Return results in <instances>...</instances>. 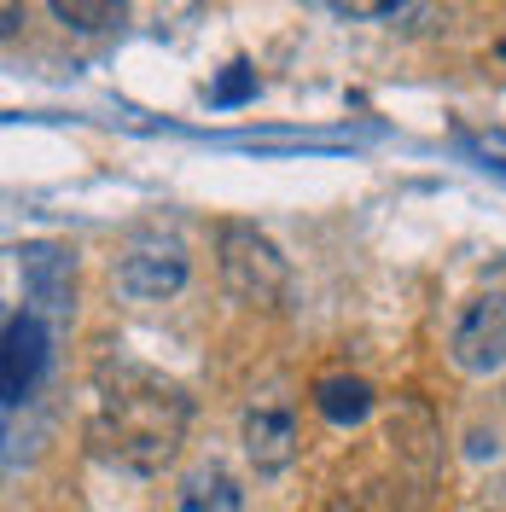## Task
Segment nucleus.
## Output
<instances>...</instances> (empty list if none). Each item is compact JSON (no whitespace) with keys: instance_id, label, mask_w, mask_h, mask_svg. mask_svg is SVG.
<instances>
[{"instance_id":"obj_1","label":"nucleus","mask_w":506,"mask_h":512,"mask_svg":"<svg viewBox=\"0 0 506 512\" xmlns=\"http://www.w3.org/2000/svg\"><path fill=\"white\" fill-rule=\"evenodd\" d=\"M187 425H192V402L175 379H163L140 361H111L99 373L94 419H88V443H94L99 460L152 478L181 454Z\"/></svg>"},{"instance_id":"obj_15","label":"nucleus","mask_w":506,"mask_h":512,"mask_svg":"<svg viewBox=\"0 0 506 512\" xmlns=\"http://www.w3.org/2000/svg\"><path fill=\"white\" fill-rule=\"evenodd\" d=\"M489 64H495V70H501V76H506V35H501V41H495V53H489Z\"/></svg>"},{"instance_id":"obj_4","label":"nucleus","mask_w":506,"mask_h":512,"mask_svg":"<svg viewBox=\"0 0 506 512\" xmlns=\"http://www.w3.org/2000/svg\"><path fill=\"white\" fill-rule=\"evenodd\" d=\"M448 361L472 379L506 367V291H489V297L466 303V315L448 332Z\"/></svg>"},{"instance_id":"obj_5","label":"nucleus","mask_w":506,"mask_h":512,"mask_svg":"<svg viewBox=\"0 0 506 512\" xmlns=\"http://www.w3.org/2000/svg\"><path fill=\"white\" fill-rule=\"evenodd\" d=\"M18 274H24V297L47 315L70 309V286H76V256L41 239V245H18Z\"/></svg>"},{"instance_id":"obj_8","label":"nucleus","mask_w":506,"mask_h":512,"mask_svg":"<svg viewBox=\"0 0 506 512\" xmlns=\"http://www.w3.org/2000/svg\"><path fill=\"white\" fill-rule=\"evenodd\" d=\"M245 507V489H239V478L227 472V466H198V472H187V483H181V495H175V512H239Z\"/></svg>"},{"instance_id":"obj_3","label":"nucleus","mask_w":506,"mask_h":512,"mask_svg":"<svg viewBox=\"0 0 506 512\" xmlns=\"http://www.w3.org/2000/svg\"><path fill=\"white\" fill-rule=\"evenodd\" d=\"M187 245L175 233H140L128 239V251L117 256V291L134 303H163L187 286Z\"/></svg>"},{"instance_id":"obj_11","label":"nucleus","mask_w":506,"mask_h":512,"mask_svg":"<svg viewBox=\"0 0 506 512\" xmlns=\"http://www.w3.org/2000/svg\"><path fill=\"white\" fill-rule=\"evenodd\" d=\"M326 6L344 18H361V24H402L419 12V0H326Z\"/></svg>"},{"instance_id":"obj_2","label":"nucleus","mask_w":506,"mask_h":512,"mask_svg":"<svg viewBox=\"0 0 506 512\" xmlns=\"http://www.w3.org/2000/svg\"><path fill=\"white\" fill-rule=\"evenodd\" d=\"M216 251H222V286L233 303H251V309H274L291 286V268H285V256L274 251V239L268 233H256L251 222H227L222 239H216Z\"/></svg>"},{"instance_id":"obj_12","label":"nucleus","mask_w":506,"mask_h":512,"mask_svg":"<svg viewBox=\"0 0 506 512\" xmlns=\"http://www.w3.org/2000/svg\"><path fill=\"white\" fill-rule=\"evenodd\" d=\"M326 512H396V495L384 483H355V489H338Z\"/></svg>"},{"instance_id":"obj_13","label":"nucleus","mask_w":506,"mask_h":512,"mask_svg":"<svg viewBox=\"0 0 506 512\" xmlns=\"http://www.w3.org/2000/svg\"><path fill=\"white\" fill-rule=\"evenodd\" d=\"M251 94H256V70L251 64H227L222 82L210 88V105H245Z\"/></svg>"},{"instance_id":"obj_16","label":"nucleus","mask_w":506,"mask_h":512,"mask_svg":"<svg viewBox=\"0 0 506 512\" xmlns=\"http://www.w3.org/2000/svg\"><path fill=\"white\" fill-rule=\"evenodd\" d=\"M501 169H506V163H501Z\"/></svg>"},{"instance_id":"obj_7","label":"nucleus","mask_w":506,"mask_h":512,"mask_svg":"<svg viewBox=\"0 0 506 512\" xmlns=\"http://www.w3.org/2000/svg\"><path fill=\"white\" fill-rule=\"evenodd\" d=\"M245 454L256 472H285L297 460V419L285 408H251L245 414Z\"/></svg>"},{"instance_id":"obj_9","label":"nucleus","mask_w":506,"mask_h":512,"mask_svg":"<svg viewBox=\"0 0 506 512\" xmlns=\"http://www.w3.org/2000/svg\"><path fill=\"white\" fill-rule=\"evenodd\" d=\"M315 408L326 425H338V431H349V425H361V419L373 414V384L367 379H349V373H332V379L315 384Z\"/></svg>"},{"instance_id":"obj_6","label":"nucleus","mask_w":506,"mask_h":512,"mask_svg":"<svg viewBox=\"0 0 506 512\" xmlns=\"http://www.w3.org/2000/svg\"><path fill=\"white\" fill-rule=\"evenodd\" d=\"M47 373V332L35 315L6 320V355H0V384H6V408H18Z\"/></svg>"},{"instance_id":"obj_14","label":"nucleus","mask_w":506,"mask_h":512,"mask_svg":"<svg viewBox=\"0 0 506 512\" xmlns=\"http://www.w3.org/2000/svg\"><path fill=\"white\" fill-rule=\"evenodd\" d=\"M18 24H24V12H18V0H0V35L12 41V35H18Z\"/></svg>"},{"instance_id":"obj_10","label":"nucleus","mask_w":506,"mask_h":512,"mask_svg":"<svg viewBox=\"0 0 506 512\" xmlns=\"http://www.w3.org/2000/svg\"><path fill=\"white\" fill-rule=\"evenodd\" d=\"M47 6H53V18L70 24L76 35L117 30V24H123V12H128V0H47Z\"/></svg>"}]
</instances>
